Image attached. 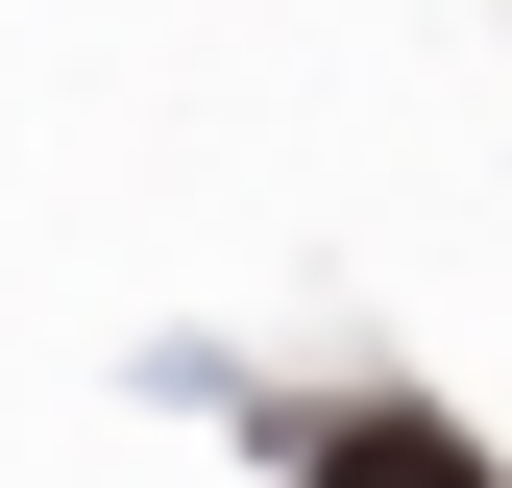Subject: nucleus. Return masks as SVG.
I'll use <instances>...</instances> for the list:
<instances>
[{
  "label": "nucleus",
  "instance_id": "obj_1",
  "mask_svg": "<svg viewBox=\"0 0 512 488\" xmlns=\"http://www.w3.org/2000/svg\"><path fill=\"white\" fill-rule=\"evenodd\" d=\"M293 488H488V440H464V415H415V391H366V415H317V440H293Z\"/></svg>",
  "mask_w": 512,
  "mask_h": 488
}]
</instances>
